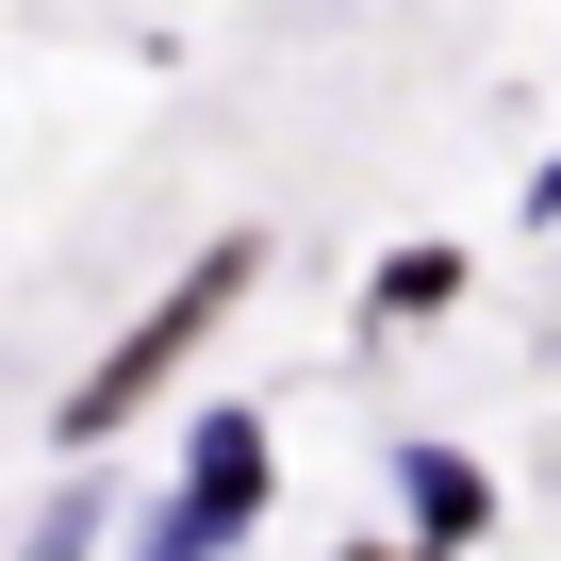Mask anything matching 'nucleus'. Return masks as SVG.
<instances>
[{
  "label": "nucleus",
  "instance_id": "7ed1b4c3",
  "mask_svg": "<svg viewBox=\"0 0 561 561\" xmlns=\"http://www.w3.org/2000/svg\"><path fill=\"white\" fill-rule=\"evenodd\" d=\"M413 512H430V528H446V545H462V528H479V512H495V495H479V462H446V446H413Z\"/></svg>",
  "mask_w": 561,
  "mask_h": 561
},
{
  "label": "nucleus",
  "instance_id": "f257e3e1",
  "mask_svg": "<svg viewBox=\"0 0 561 561\" xmlns=\"http://www.w3.org/2000/svg\"><path fill=\"white\" fill-rule=\"evenodd\" d=\"M248 264H264V248L231 231V248H198V264L165 280V314H133V331H116V364H100V380L67 397V446H100V430H133V413H149V380H165V364H182V347H198V331H215L231 298H248Z\"/></svg>",
  "mask_w": 561,
  "mask_h": 561
},
{
  "label": "nucleus",
  "instance_id": "f03ea898",
  "mask_svg": "<svg viewBox=\"0 0 561 561\" xmlns=\"http://www.w3.org/2000/svg\"><path fill=\"white\" fill-rule=\"evenodd\" d=\"M248 512H264V430H248V413H215V430H198V462H182V495L149 512V545H133V561H215Z\"/></svg>",
  "mask_w": 561,
  "mask_h": 561
},
{
  "label": "nucleus",
  "instance_id": "20e7f679",
  "mask_svg": "<svg viewBox=\"0 0 561 561\" xmlns=\"http://www.w3.org/2000/svg\"><path fill=\"white\" fill-rule=\"evenodd\" d=\"M83 545H100V512H83V495H67V512H50V528H34V545H18V561H83Z\"/></svg>",
  "mask_w": 561,
  "mask_h": 561
}]
</instances>
